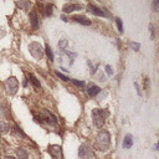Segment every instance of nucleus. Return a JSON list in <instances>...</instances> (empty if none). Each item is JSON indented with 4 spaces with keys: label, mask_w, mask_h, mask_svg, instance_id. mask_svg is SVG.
Wrapping results in <instances>:
<instances>
[{
    "label": "nucleus",
    "mask_w": 159,
    "mask_h": 159,
    "mask_svg": "<svg viewBox=\"0 0 159 159\" xmlns=\"http://www.w3.org/2000/svg\"><path fill=\"white\" fill-rule=\"evenodd\" d=\"M108 116V112L103 111V109H98V108H94L92 111V119H93V124L97 127V128H101L103 124H104V120Z\"/></svg>",
    "instance_id": "2"
},
{
    "label": "nucleus",
    "mask_w": 159,
    "mask_h": 159,
    "mask_svg": "<svg viewBox=\"0 0 159 159\" xmlns=\"http://www.w3.org/2000/svg\"><path fill=\"white\" fill-rule=\"evenodd\" d=\"M149 30L152 32V39H154V27H153V25H149Z\"/></svg>",
    "instance_id": "30"
},
{
    "label": "nucleus",
    "mask_w": 159,
    "mask_h": 159,
    "mask_svg": "<svg viewBox=\"0 0 159 159\" xmlns=\"http://www.w3.org/2000/svg\"><path fill=\"white\" fill-rule=\"evenodd\" d=\"M116 24H117V27H118V31L119 32H123V24H122V20L118 17L116 19Z\"/></svg>",
    "instance_id": "21"
},
{
    "label": "nucleus",
    "mask_w": 159,
    "mask_h": 159,
    "mask_svg": "<svg viewBox=\"0 0 159 159\" xmlns=\"http://www.w3.org/2000/svg\"><path fill=\"white\" fill-rule=\"evenodd\" d=\"M144 88H145L147 91H149V89H150V81H149V78H148V77L144 80Z\"/></svg>",
    "instance_id": "26"
},
{
    "label": "nucleus",
    "mask_w": 159,
    "mask_h": 159,
    "mask_svg": "<svg viewBox=\"0 0 159 159\" xmlns=\"http://www.w3.org/2000/svg\"><path fill=\"white\" fill-rule=\"evenodd\" d=\"M11 132H12V134H14L15 137H17V138H20V137H21V138H25V137H26V135H25V133H24V132H22L17 125H15V127L11 129Z\"/></svg>",
    "instance_id": "16"
},
{
    "label": "nucleus",
    "mask_w": 159,
    "mask_h": 159,
    "mask_svg": "<svg viewBox=\"0 0 159 159\" xmlns=\"http://www.w3.org/2000/svg\"><path fill=\"white\" fill-rule=\"evenodd\" d=\"M82 9V5L81 4H73V2H67L63 5V11L66 14H70V12H73V11H77V10H81Z\"/></svg>",
    "instance_id": "9"
},
{
    "label": "nucleus",
    "mask_w": 159,
    "mask_h": 159,
    "mask_svg": "<svg viewBox=\"0 0 159 159\" xmlns=\"http://www.w3.org/2000/svg\"><path fill=\"white\" fill-rule=\"evenodd\" d=\"M47 152L50 153V155L52 157V159H63V154H62V147L57 145V144H51L47 148Z\"/></svg>",
    "instance_id": "6"
},
{
    "label": "nucleus",
    "mask_w": 159,
    "mask_h": 159,
    "mask_svg": "<svg viewBox=\"0 0 159 159\" xmlns=\"http://www.w3.org/2000/svg\"><path fill=\"white\" fill-rule=\"evenodd\" d=\"M104 68H106V73H107L108 76H112V75L114 73V72H113V68H112V66H109V65H107V66H106Z\"/></svg>",
    "instance_id": "24"
},
{
    "label": "nucleus",
    "mask_w": 159,
    "mask_h": 159,
    "mask_svg": "<svg viewBox=\"0 0 159 159\" xmlns=\"http://www.w3.org/2000/svg\"><path fill=\"white\" fill-rule=\"evenodd\" d=\"M67 45H68V41H67L66 39H62V40L58 41V47H60V50H62V51L67 47Z\"/></svg>",
    "instance_id": "20"
},
{
    "label": "nucleus",
    "mask_w": 159,
    "mask_h": 159,
    "mask_svg": "<svg viewBox=\"0 0 159 159\" xmlns=\"http://www.w3.org/2000/svg\"><path fill=\"white\" fill-rule=\"evenodd\" d=\"M87 11L93 14V15H96V16H107V14L104 12L103 9H101V7H98V6L93 5V4H88L87 5Z\"/></svg>",
    "instance_id": "8"
},
{
    "label": "nucleus",
    "mask_w": 159,
    "mask_h": 159,
    "mask_svg": "<svg viewBox=\"0 0 159 159\" xmlns=\"http://www.w3.org/2000/svg\"><path fill=\"white\" fill-rule=\"evenodd\" d=\"M16 157H17V159H27L29 153L24 148H17L16 149Z\"/></svg>",
    "instance_id": "14"
},
{
    "label": "nucleus",
    "mask_w": 159,
    "mask_h": 159,
    "mask_svg": "<svg viewBox=\"0 0 159 159\" xmlns=\"http://www.w3.org/2000/svg\"><path fill=\"white\" fill-rule=\"evenodd\" d=\"M4 36H5V31H4V29L1 27V29H0V37H4Z\"/></svg>",
    "instance_id": "31"
},
{
    "label": "nucleus",
    "mask_w": 159,
    "mask_h": 159,
    "mask_svg": "<svg viewBox=\"0 0 159 159\" xmlns=\"http://www.w3.org/2000/svg\"><path fill=\"white\" fill-rule=\"evenodd\" d=\"M39 118H40L42 122H47V123H50V124H56V123H57V118H56L50 111H47V109H42V111L40 112Z\"/></svg>",
    "instance_id": "7"
},
{
    "label": "nucleus",
    "mask_w": 159,
    "mask_h": 159,
    "mask_svg": "<svg viewBox=\"0 0 159 159\" xmlns=\"http://www.w3.org/2000/svg\"><path fill=\"white\" fill-rule=\"evenodd\" d=\"M45 52H46V55H47V57H48V60L52 62L53 61V52H52V50H51V47H50V45H46L45 46V50H43Z\"/></svg>",
    "instance_id": "19"
},
{
    "label": "nucleus",
    "mask_w": 159,
    "mask_h": 159,
    "mask_svg": "<svg viewBox=\"0 0 159 159\" xmlns=\"http://www.w3.org/2000/svg\"><path fill=\"white\" fill-rule=\"evenodd\" d=\"M132 145H133V139H132V135L128 134V135L124 137V140H123V148L128 149V148H130Z\"/></svg>",
    "instance_id": "15"
},
{
    "label": "nucleus",
    "mask_w": 159,
    "mask_h": 159,
    "mask_svg": "<svg viewBox=\"0 0 159 159\" xmlns=\"http://www.w3.org/2000/svg\"><path fill=\"white\" fill-rule=\"evenodd\" d=\"M16 5L17 6H20V7H24L25 10L30 6V2H27V1H20V2H16Z\"/></svg>",
    "instance_id": "22"
},
{
    "label": "nucleus",
    "mask_w": 159,
    "mask_h": 159,
    "mask_svg": "<svg viewBox=\"0 0 159 159\" xmlns=\"http://www.w3.org/2000/svg\"><path fill=\"white\" fill-rule=\"evenodd\" d=\"M30 24L32 26V30H37L39 29V17H37V14L35 11H31L30 12Z\"/></svg>",
    "instance_id": "12"
},
{
    "label": "nucleus",
    "mask_w": 159,
    "mask_h": 159,
    "mask_svg": "<svg viewBox=\"0 0 159 159\" xmlns=\"http://www.w3.org/2000/svg\"><path fill=\"white\" fill-rule=\"evenodd\" d=\"M158 6H159V1L158 0H155V1H153V7L157 10L158 9Z\"/></svg>",
    "instance_id": "29"
},
{
    "label": "nucleus",
    "mask_w": 159,
    "mask_h": 159,
    "mask_svg": "<svg viewBox=\"0 0 159 159\" xmlns=\"http://www.w3.org/2000/svg\"><path fill=\"white\" fill-rule=\"evenodd\" d=\"M99 92H101V88L98 87V86H89V88L87 89V93H88V96L89 97H96L97 94H99Z\"/></svg>",
    "instance_id": "13"
},
{
    "label": "nucleus",
    "mask_w": 159,
    "mask_h": 159,
    "mask_svg": "<svg viewBox=\"0 0 159 159\" xmlns=\"http://www.w3.org/2000/svg\"><path fill=\"white\" fill-rule=\"evenodd\" d=\"M29 51L32 55V57H35L36 60H41L43 56V48L40 42H31L29 45Z\"/></svg>",
    "instance_id": "4"
},
{
    "label": "nucleus",
    "mask_w": 159,
    "mask_h": 159,
    "mask_svg": "<svg viewBox=\"0 0 159 159\" xmlns=\"http://www.w3.org/2000/svg\"><path fill=\"white\" fill-rule=\"evenodd\" d=\"M96 142L101 150H108L111 147V134L107 130H102L98 133Z\"/></svg>",
    "instance_id": "1"
},
{
    "label": "nucleus",
    "mask_w": 159,
    "mask_h": 159,
    "mask_svg": "<svg viewBox=\"0 0 159 159\" xmlns=\"http://www.w3.org/2000/svg\"><path fill=\"white\" fill-rule=\"evenodd\" d=\"M29 81H30V82L34 84V87H36V88H40V87H41L40 81H39V80H37V78H36V77H35L32 73H30V75H29Z\"/></svg>",
    "instance_id": "17"
},
{
    "label": "nucleus",
    "mask_w": 159,
    "mask_h": 159,
    "mask_svg": "<svg viewBox=\"0 0 159 159\" xmlns=\"http://www.w3.org/2000/svg\"><path fill=\"white\" fill-rule=\"evenodd\" d=\"M4 159H16L15 157H11V155H7V157H5Z\"/></svg>",
    "instance_id": "32"
},
{
    "label": "nucleus",
    "mask_w": 159,
    "mask_h": 159,
    "mask_svg": "<svg viewBox=\"0 0 159 159\" xmlns=\"http://www.w3.org/2000/svg\"><path fill=\"white\" fill-rule=\"evenodd\" d=\"M72 20H73L75 22H78V24H81V25H84V26L91 25V20L87 19L86 16H83V15H75V16L72 17Z\"/></svg>",
    "instance_id": "10"
},
{
    "label": "nucleus",
    "mask_w": 159,
    "mask_h": 159,
    "mask_svg": "<svg viewBox=\"0 0 159 159\" xmlns=\"http://www.w3.org/2000/svg\"><path fill=\"white\" fill-rule=\"evenodd\" d=\"M9 129H10L9 124H7L6 122H4V120H0V133H1V134L7 133V132H9Z\"/></svg>",
    "instance_id": "18"
},
{
    "label": "nucleus",
    "mask_w": 159,
    "mask_h": 159,
    "mask_svg": "<svg viewBox=\"0 0 159 159\" xmlns=\"http://www.w3.org/2000/svg\"><path fill=\"white\" fill-rule=\"evenodd\" d=\"M71 82H72L73 84L78 86V87H83V86H84V82H83V81H78V80H71Z\"/></svg>",
    "instance_id": "25"
},
{
    "label": "nucleus",
    "mask_w": 159,
    "mask_h": 159,
    "mask_svg": "<svg viewBox=\"0 0 159 159\" xmlns=\"http://www.w3.org/2000/svg\"><path fill=\"white\" fill-rule=\"evenodd\" d=\"M37 6L41 9V11H42L46 16L52 15V5H51V4H42V2H37Z\"/></svg>",
    "instance_id": "11"
},
{
    "label": "nucleus",
    "mask_w": 159,
    "mask_h": 159,
    "mask_svg": "<svg viewBox=\"0 0 159 159\" xmlns=\"http://www.w3.org/2000/svg\"><path fill=\"white\" fill-rule=\"evenodd\" d=\"M130 47H132V50L133 51H139V47H140V45L138 43V42H130Z\"/></svg>",
    "instance_id": "23"
},
{
    "label": "nucleus",
    "mask_w": 159,
    "mask_h": 159,
    "mask_svg": "<svg viewBox=\"0 0 159 159\" xmlns=\"http://www.w3.org/2000/svg\"><path fill=\"white\" fill-rule=\"evenodd\" d=\"M78 155H80L81 159H93L94 158V152H93V149L89 144L83 143V144L80 145Z\"/></svg>",
    "instance_id": "3"
},
{
    "label": "nucleus",
    "mask_w": 159,
    "mask_h": 159,
    "mask_svg": "<svg viewBox=\"0 0 159 159\" xmlns=\"http://www.w3.org/2000/svg\"><path fill=\"white\" fill-rule=\"evenodd\" d=\"M56 75L62 80V81H68V77L67 76H65V75H62L61 72H58V71H56Z\"/></svg>",
    "instance_id": "27"
},
{
    "label": "nucleus",
    "mask_w": 159,
    "mask_h": 159,
    "mask_svg": "<svg viewBox=\"0 0 159 159\" xmlns=\"http://www.w3.org/2000/svg\"><path fill=\"white\" fill-rule=\"evenodd\" d=\"M4 86H5V89L9 94H15L17 92V88H19V81L16 80V77H9L4 82Z\"/></svg>",
    "instance_id": "5"
},
{
    "label": "nucleus",
    "mask_w": 159,
    "mask_h": 159,
    "mask_svg": "<svg viewBox=\"0 0 159 159\" xmlns=\"http://www.w3.org/2000/svg\"><path fill=\"white\" fill-rule=\"evenodd\" d=\"M134 87H135V89H137V93H138V96H142V92H140V89H139V86H138V83H137V82L134 83Z\"/></svg>",
    "instance_id": "28"
}]
</instances>
